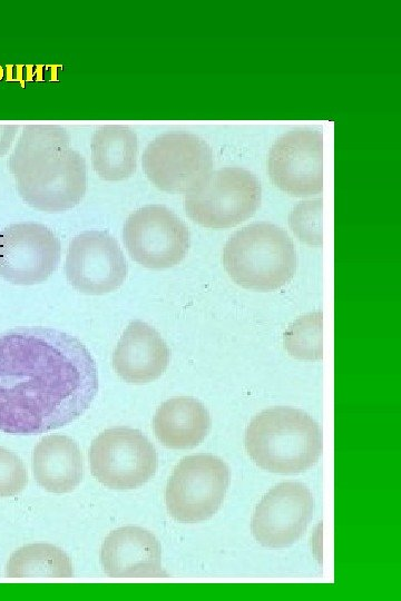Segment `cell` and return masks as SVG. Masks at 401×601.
<instances>
[{
  "instance_id": "obj_1",
  "label": "cell",
  "mask_w": 401,
  "mask_h": 601,
  "mask_svg": "<svg viewBox=\"0 0 401 601\" xmlns=\"http://www.w3.org/2000/svg\"><path fill=\"white\" fill-rule=\"evenodd\" d=\"M98 387L96 363L77 337L41 326L0 333V431L30 435L68 425Z\"/></svg>"
},
{
  "instance_id": "obj_2",
  "label": "cell",
  "mask_w": 401,
  "mask_h": 601,
  "mask_svg": "<svg viewBox=\"0 0 401 601\" xmlns=\"http://www.w3.org/2000/svg\"><path fill=\"white\" fill-rule=\"evenodd\" d=\"M245 449L261 469L296 474L316 463L322 452L319 424L302 410L288 406L260 412L245 431Z\"/></svg>"
},
{
  "instance_id": "obj_3",
  "label": "cell",
  "mask_w": 401,
  "mask_h": 601,
  "mask_svg": "<svg viewBox=\"0 0 401 601\" xmlns=\"http://www.w3.org/2000/svg\"><path fill=\"white\" fill-rule=\"evenodd\" d=\"M223 265L237 285L268 292L293 278L297 256L283 228L258 221L241 228L228 238L223 249Z\"/></svg>"
},
{
  "instance_id": "obj_4",
  "label": "cell",
  "mask_w": 401,
  "mask_h": 601,
  "mask_svg": "<svg viewBox=\"0 0 401 601\" xmlns=\"http://www.w3.org/2000/svg\"><path fill=\"white\" fill-rule=\"evenodd\" d=\"M261 199V183L253 173L243 167H223L185 193L184 208L194 223L224 229L253 216Z\"/></svg>"
},
{
  "instance_id": "obj_5",
  "label": "cell",
  "mask_w": 401,
  "mask_h": 601,
  "mask_svg": "<svg viewBox=\"0 0 401 601\" xmlns=\"http://www.w3.org/2000/svg\"><path fill=\"white\" fill-rule=\"evenodd\" d=\"M228 485L229 470L224 461L204 453L186 456L167 482V511L183 523L205 521L219 509Z\"/></svg>"
},
{
  "instance_id": "obj_6",
  "label": "cell",
  "mask_w": 401,
  "mask_h": 601,
  "mask_svg": "<svg viewBox=\"0 0 401 601\" xmlns=\"http://www.w3.org/2000/svg\"><path fill=\"white\" fill-rule=\"evenodd\" d=\"M92 475L114 490H131L144 485L157 469L154 445L138 430L117 426L98 434L89 449Z\"/></svg>"
},
{
  "instance_id": "obj_7",
  "label": "cell",
  "mask_w": 401,
  "mask_h": 601,
  "mask_svg": "<svg viewBox=\"0 0 401 601\" xmlns=\"http://www.w3.org/2000/svg\"><path fill=\"white\" fill-rule=\"evenodd\" d=\"M141 164L148 179L160 190L187 193L213 169V151L197 135L167 131L145 148Z\"/></svg>"
},
{
  "instance_id": "obj_8",
  "label": "cell",
  "mask_w": 401,
  "mask_h": 601,
  "mask_svg": "<svg viewBox=\"0 0 401 601\" xmlns=\"http://www.w3.org/2000/svg\"><path fill=\"white\" fill-rule=\"evenodd\" d=\"M123 240L129 256L150 269L178 265L189 248L184 221L164 205H146L126 219Z\"/></svg>"
},
{
  "instance_id": "obj_9",
  "label": "cell",
  "mask_w": 401,
  "mask_h": 601,
  "mask_svg": "<svg viewBox=\"0 0 401 601\" xmlns=\"http://www.w3.org/2000/svg\"><path fill=\"white\" fill-rule=\"evenodd\" d=\"M61 244L47 226L14 223L0 230V277L14 285L45 282L58 267Z\"/></svg>"
},
{
  "instance_id": "obj_10",
  "label": "cell",
  "mask_w": 401,
  "mask_h": 601,
  "mask_svg": "<svg viewBox=\"0 0 401 601\" xmlns=\"http://www.w3.org/2000/svg\"><path fill=\"white\" fill-rule=\"evenodd\" d=\"M65 274L70 285L86 295H104L120 287L128 266L117 239L107 230L90 229L69 243Z\"/></svg>"
},
{
  "instance_id": "obj_11",
  "label": "cell",
  "mask_w": 401,
  "mask_h": 601,
  "mask_svg": "<svg viewBox=\"0 0 401 601\" xmlns=\"http://www.w3.org/2000/svg\"><path fill=\"white\" fill-rule=\"evenodd\" d=\"M14 180L20 197L29 206L41 211L62 213L78 205L86 194V161L69 147Z\"/></svg>"
},
{
  "instance_id": "obj_12",
  "label": "cell",
  "mask_w": 401,
  "mask_h": 601,
  "mask_svg": "<svg viewBox=\"0 0 401 601\" xmlns=\"http://www.w3.org/2000/svg\"><path fill=\"white\" fill-rule=\"evenodd\" d=\"M323 136L319 130L297 128L280 136L268 152L267 169L273 184L288 195L305 197L323 189Z\"/></svg>"
},
{
  "instance_id": "obj_13",
  "label": "cell",
  "mask_w": 401,
  "mask_h": 601,
  "mask_svg": "<svg viewBox=\"0 0 401 601\" xmlns=\"http://www.w3.org/2000/svg\"><path fill=\"white\" fill-rule=\"evenodd\" d=\"M313 510V495L306 485L292 481L280 483L256 505L252 533L263 546H290L306 531Z\"/></svg>"
},
{
  "instance_id": "obj_14",
  "label": "cell",
  "mask_w": 401,
  "mask_h": 601,
  "mask_svg": "<svg viewBox=\"0 0 401 601\" xmlns=\"http://www.w3.org/2000/svg\"><path fill=\"white\" fill-rule=\"evenodd\" d=\"M104 572L113 578L166 577L162 549L156 536L139 526H123L110 532L100 550Z\"/></svg>"
},
{
  "instance_id": "obj_15",
  "label": "cell",
  "mask_w": 401,
  "mask_h": 601,
  "mask_svg": "<svg viewBox=\"0 0 401 601\" xmlns=\"http://www.w3.org/2000/svg\"><path fill=\"white\" fill-rule=\"evenodd\" d=\"M170 351L159 333L147 323L130 322L120 336L113 354V366L126 382L145 384L165 372Z\"/></svg>"
},
{
  "instance_id": "obj_16",
  "label": "cell",
  "mask_w": 401,
  "mask_h": 601,
  "mask_svg": "<svg viewBox=\"0 0 401 601\" xmlns=\"http://www.w3.org/2000/svg\"><path fill=\"white\" fill-rule=\"evenodd\" d=\"M32 470L37 483L48 492H71L82 480L80 449L69 436H45L33 450Z\"/></svg>"
},
{
  "instance_id": "obj_17",
  "label": "cell",
  "mask_w": 401,
  "mask_h": 601,
  "mask_svg": "<svg viewBox=\"0 0 401 601\" xmlns=\"http://www.w3.org/2000/svg\"><path fill=\"white\" fill-rule=\"evenodd\" d=\"M153 428L164 446L174 450L189 449L198 445L208 434L211 416L196 398L176 396L157 408Z\"/></svg>"
},
{
  "instance_id": "obj_18",
  "label": "cell",
  "mask_w": 401,
  "mask_h": 601,
  "mask_svg": "<svg viewBox=\"0 0 401 601\" xmlns=\"http://www.w3.org/2000/svg\"><path fill=\"white\" fill-rule=\"evenodd\" d=\"M91 165L104 180L129 178L137 167L136 132L124 125H104L91 137Z\"/></svg>"
},
{
  "instance_id": "obj_19",
  "label": "cell",
  "mask_w": 401,
  "mask_h": 601,
  "mask_svg": "<svg viewBox=\"0 0 401 601\" xmlns=\"http://www.w3.org/2000/svg\"><path fill=\"white\" fill-rule=\"evenodd\" d=\"M69 144L68 132L59 125H26L8 159V168L18 177L69 148Z\"/></svg>"
},
{
  "instance_id": "obj_20",
  "label": "cell",
  "mask_w": 401,
  "mask_h": 601,
  "mask_svg": "<svg viewBox=\"0 0 401 601\" xmlns=\"http://www.w3.org/2000/svg\"><path fill=\"white\" fill-rule=\"evenodd\" d=\"M6 574L10 578H69L72 563L60 548L48 543H32L16 550L9 558Z\"/></svg>"
},
{
  "instance_id": "obj_21",
  "label": "cell",
  "mask_w": 401,
  "mask_h": 601,
  "mask_svg": "<svg viewBox=\"0 0 401 601\" xmlns=\"http://www.w3.org/2000/svg\"><path fill=\"white\" fill-rule=\"evenodd\" d=\"M287 353L302 361H320L322 348V312H313L296 318L283 335Z\"/></svg>"
},
{
  "instance_id": "obj_22",
  "label": "cell",
  "mask_w": 401,
  "mask_h": 601,
  "mask_svg": "<svg viewBox=\"0 0 401 601\" xmlns=\"http://www.w3.org/2000/svg\"><path fill=\"white\" fill-rule=\"evenodd\" d=\"M295 236L310 246L322 245V199L299 203L288 216Z\"/></svg>"
},
{
  "instance_id": "obj_23",
  "label": "cell",
  "mask_w": 401,
  "mask_h": 601,
  "mask_svg": "<svg viewBox=\"0 0 401 601\" xmlns=\"http://www.w3.org/2000/svg\"><path fill=\"white\" fill-rule=\"evenodd\" d=\"M28 483L27 470L13 452L0 447V497L20 493Z\"/></svg>"
},
{
  "instance_id": "obj_24",
  "label": "cell",
  "mask_w": 401,
  "mask_h": 601,
  "mask_svg": "<svg viewBox=\"0 0 401 601\" xmlns=\"http://www.w3.org/2000/svg\"><path fill=\"white\" fill-rule=\"evenodd\" d=\"M18 129L19 126L14 124H0V157L9 151Z\"/></svg>"
}]
</instances>
